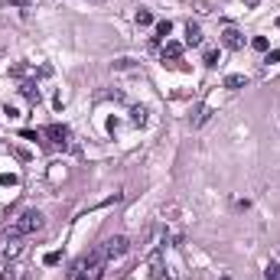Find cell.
<instances>
[{
  "mask_svg": "<svg viewBox=\"0 0 280 280\" xmlns=\"http://www.w3.org/2000/svg\"><path fill=\"white\" fill-rule=\"evenodd\" d=\"M39 228H43V215H39L36 209H26L23 215H20L13 225H10L7 238H26V234H36Z\"/></svg>",
  "mask_w": 280,
  "mask_h": 280,
  "instance_id": "6da1fadb",
  "label": "cell"
},
{
  "mask_svg": "<svg viewBox=\"0 0 280 280\" xmlns=\"http://www.w3.org/2000/svg\"><path fill=\"white\" fill-rule=\"evenodd\" d=\"M205 65H209V69H215V65H218V52H215V49L205 52Z\"/></svg>",
  "mask_w": 280,
  "mask_h": 280,
  "instance_id": "e0dca14e",
  "label": "cell"
},
{
  "mask_svg": "<svg viewBox=\"0 0 280 280\" xmlns=\"http://www.w3.org/2000/svg\"><path fill=\"white\" fill-rule=\"evenodd\" d=\"M264 277L267 280H280V264H274V261H271V264H267V271H264Z\"/></svg>",
  "mask_w": 280,
  "mask_h": 280,
  "instance_id": "5bb4252c",
  "label": "cell"
},
{
  "mask_svg": "<svg viewBox=\"0 0 280 280\" xmlns=\"http://www.w3.org/2000/svg\"><path fill=\"white\" fill-rule=\"evenodd\" d=\"M16 176H10V173H0V186H13Z\"/></svg>",
  "mask_w": 280,
  "mask_h": 280,
  "instance_id": "ac0fdd59",
  "label": "cell"
},
{
  "mask_svg": "<svg viewBox=\"0 0 280 280\" xmlns=\"http://www.w3.org/2000/svg\"><path fill=\"white\" fill-rule=\"evenodd\" d=\"M170 33H173V23H170V20H160V23H156V43H160V39H166V36H170Z\"/></svg>",
  "mask_w": 280,
  "mask_h": 280,
  "instance_id": "9c48e42d",
  "label": "cell"
},
{
  "mask_svg": "<svg viewBox=\"0 0 280 280\" xmlns=\"http://www.w3.org/2000/svg\"><path fill=\"white\" fill-rule=\"evenodd\" d=\"M186 43H189V46H199V43H202V30H199L195 23L186 26Z\"/></svg>",
  "mask_w": 280,
  "mask_h": 280,
  "instance_id": "52a82bcc",
  "label": "cell"
},
{
  "mask_svg": "<svg viewBox=\"0 0 280 280\" xmlns=\"http://www.w3.org/2000/svg\"><path fill=\"white\" fill-rule=\"evenodd\" d=\"M26 251V244H23V238H7V248H3V257L7 261H16V257Z\"/></svg>",
  "mask_w": 280,
  "mask_h": 280,
  "instance_id": "277c9868",
  "label": "cell"
},
{
  "mask_svg": "<svg viewBox=\"0 0 280 280\" xmlns=\"http://www.w3.org/2000/svg\"><path fill=\"white\" fill-rule=\"evenodd\" d=\"M248 85V75H228L225 78V88H232V92H238V88Z\"/></svg>",
  "mask_w": 280,
  "mask_h": 280,
  "instance_id": "ba28073f",
  "label": "cell"
},
{
  "mask_svg": "<svg viewBox=\"0 0 280 280\" xmlns=\"http://www.w3.org/2000/svg\"><path fill=\"white\" fill-rule=\"evenodd\" d=\"M251 46H254L257 52H267V46H271V43H267V36H254V43H251Z\"/></svg>",
  "mask_w": 280,
  "mask_h": 280,
  "instance_id": "9a60e30c",
  "label": "cell"
},
{
  "mask_svg": "<svg viewBox=\"0 0 280 280\" xmlns=\"http://www.w3.org/2000/svg\"><path fill=\"white\" fill-rule=\"evenodd\" d=\"M131 121H134V124L140 127V124H143V121H147V111H143V108H134V111H131Z\"/></svg>",
  "mask_w": 280,
  "mask_h": 280,
  "instance_id": "4fadbf2b",
  "label": "cell"
},
{
  "mask_svg": "<svg viewBox=\"0 0 280 280\" xmlns=\"http://www.w3.org/2000/svg\"><path fill=\"white\" fill-rule=\"evenodd\" d=\"M267 62H280V49H271V52H267Z\"/></svg>",
  "mask_w": 280,
  "mask_h": 280,
  "instance_id": "d6986e66",
  "label": "cell"
},
{
  "mask_svg": "<svg viewBox=\"0 0 280 280\" xmlns=\"http://www.w3.org/2000/svg\"><path fill=\"white\" fill-rule=\"evenodd\" d=\"M153 23V13L150 10H137V26H150Z\"/></svg>",
  "mask_w": 280,
  "mask_h": 280,
  "instance_id": "7c38bea8",
  "label": "cell"
},
{
  "mask_svg": "<svg viewBox=\"0 0 280 280\" xmlns=\"http://www.w3.org/2000/svg\"><path fill=\"white\" fill-rule=\"evenodd\" d=\"M222 43H225V49H241L244 46V36L238 30H232V26H228V30L222 33Z\"/></svg>",
  "mask_w": 280,
  "mask_h": 280,
  "instance_id": "5b68a950",
  "label": "cell"
},
{
  "mask_svg": "<svg viewBox=\"0 0 280 280\" xmlns=\"http://www.w3.org/2000/svg\"><path fill=\"white\" fill-rule=\"evenodd\" d=\"M43 261H46L49 267H52V264H59V261H62V251H49V254L43 257Z\"/></svg>",
  "mask_w": 280,
  "mask_h": 280,
  "instance_id": "2e32d148",
  "label": "cell"
},
{
  "mask_svg": "<svg viewBox=\"0 0 280 280\" xmlns=\"http://www.w3.org/2000/svg\"><path fill=\"white\" fill-rule=\"evenodd\" d=\"M183 55V43H173V39H166L163 46V59H179Z\"/></svg>",
  "mask_w": 280,
  "mask_h": 280,
  "instance_id": "8992f818",
  "label": "cell"
},
{
  "mask_svg": "<svg viewBox=\"0 0 280 280\" xmlns=\"http://www.w3.org/2000/svg\"><path fill=\"white\" fill-rule=\"evenodd\" d=\"M43 134H46L49 143H55V147H65V143H69V137H72V131L65 124H49Z\"/></svg>",
  "mask_w": 280,
  "mask_h": 280,
  "instance_id": "3957f363",
  "label": "cell"
},
{
  "mask_svg": "<svg viewBox=\"0 0 280 280\" xmlns=\"http://www.w3.org/2000/svg\"><path fill=\"white\" fill-rule=\"evenodd\" d=\"M16 274H20V267H16V264H3V274H0V280H16Z\"/></svg>",
  "mask_w": 280,
  "mask_h": 280,
  "instance_id": "8fae6325",
  "label": "cell"
},
{
  "mask_svg": "<svg viewBox=\"0 0 280 280\" xmlns=\"http://www.w3.org/2000/svg\"><path fill=\"white\" fill-rule=\"evenodd\" d=\"M127 248H131V241H127L124 234H114V238L101 241V254H104V261H114V257L127 254Z\"/></svg>",
  "mask_w": 280,
  "mask_h": 280,
  "instance_id": "7a4b0ae2",
  "label": "cell"
},
{
  "mask_svg": "<svg viewBox=\"0 0 280 280\" xmlns=\"http://www.w3.org/2000/svg\"><path fill=\"white\" fill-rule=\"evenodd\" d=\"M7 3H13V7H26L30 0H7Z\"/></svg>",
  "mask_w": 280,
  "mask_h": 280,
  "instance_id": "ffe728a7",
  "label": "cell"
},
{
  "mask_svg": "<svg viewBox=\"0 0 280 280\" xmlns=\"http://www.w3.org/2000/svg\"><path fill=\"white\" fill-rule=\"evenodd\" d=\"M20 92H23V94H26V98H30V101H39V88H36V85H33V82H26V85H23V88H20Z\"/></svg>",
  "mask_w": 280,
  "mask_h": 280,
  "instance_id": "30bf717a",
  "label": "cell"
}]
</instances>
